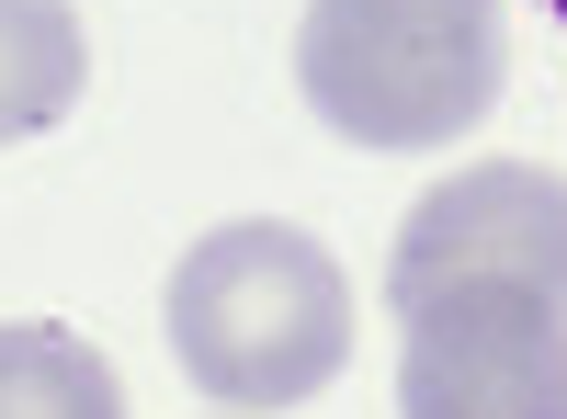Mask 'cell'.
<instances>
[{
	"label": "cell",
	"mask_w": 567,
	"mask_h": 419,
	"mask_svg": "<svg viewBox=\"0 0 567 419\" xmlns=\"http://www.w3.org/2000/svg\"><path fill=\"white\" fill-rule=\"evenodd\" d=\"M171 352L205 397H227L239 419L296 408L352 363V284L307 227L284 216H239L216 239L182 250L171 272Z\"/></svg>",
	"instance_id": "6da1fadb"
},
{
	"label": "cell",
	"mask_w": 567,
	"mask_h": 419,
	"mask_svg": "<svg viewBox=\"0 0 567 419\" xmlns=\"http://www.w3.org/2000/svg\"><path fill=\"white\" fill-rule=\"evenodd\" d=\"M499 0H307L296 91L352 148H443L499 103Z\"/></svg>",
	"instance_id": "7a4b0ae2"
},
{
	"label": "cell",
	"mask_w": 567,
	"mask_h": 419,
	"mask_svg": "<svg viewBox=\"0 0 567 419\" xmlns=\"http://www.w3.org/2000/svg\"><path fill=\"white\" fill-rule=\"evenodd\" d=\"M398 419H567V306L534 284H432L398 306Z\"/></svg>",
	"instance_id": "3957f363"
},
{
	"label": "cell",
	"mask_w": 567,
	"mask_h": 419,
	"mask_svg": "<svg viewBox=\"0 0 567 419\" xmlns=\"http://www.w3.org/2000/svg\"><path fill=\"white\" fill-rule=\"evenodd\" d=\"M432 284H534L567 306V181L534 159H477V170L432 181L386 250V306L432 295Z\"/></svg>",
	"instance_id": "277c9868"
},
{
	"label": "cell",
	"mask_w": 567,
	"mask_h": 419,
	"mask_svg": "<svg viewBox=\"0 0 567 419\" xmlns=\"http://www.w3.org/2000/svg\"><path fill=\"white\" fill-rule=\"evenodd\" d=\"M80 80H91V23L69 0H0V148L69 125Z\"/></svg>",
	"instance_id": "5b68a950"
},
{
	"label": "cell",
	"mask_w": 567,
	"mask_h": 419,
	"mask_svg": "<svg viewBox=\"0 0 567 419\" xmlns=\"http://www.w3.org/2000/svg\"><path fill=\"white\" fill-rule=\"evenodd\" d=\"M0 419H125V386L58 317H0Z\"/></svg>",
	"instance_id": "8992f818"
},
{
	"label": "cell",
	"mask_w": 567,
	"mask_h": 419,
	"mask_svg": "<svg viewBox=\"0 0 567 419\" xmlns=\"http://www.w3.org/2000/svg\"><path fill=\"white\" fill-rule=\"evenodd\" d=\"M545 12H556V23H567V0H545Z\"/></svg>",
	"instance_id": "52a82bcc"
},
{
	"label": "cell",
	"mask_w": 567,
	"mask_h": 419,
	"mask_svg": "<svg viewBox=\"0 0 567 419\" xmlns=\"http://www.w3.org/2000/svg\"><path fill=\"white\" fill-rule=\"evenodd\" d=\"M227 419H239V408H227Z\"/></svg>",
	"instance_id": "ba28073f"
}]
</instances>
